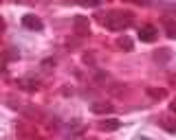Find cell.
Listing matches in <instances>:
<instances>
[{"label": "cell", "instance_id": "1", "mask_svg": "<svg viewBox=\"0 0 176 140\" xmlns=\"http://www.w3.org/2000/svg\"><path fill=\"white\" fill-rule=\"evenodd\" d=\"M22 24H24L26 29H42V22H40V20H38L35 16H24Z\"/></svg>", "mask_w": 176, "mask_h": 140}, {"label": "cell", "instance_id": "2", "mask_svg": "<svg viewBox=\"0 0 176 140\" xmlns=\"http://www.w3.org/2000/svg\"><path fill=\"white\" fill-rule=\"evenodd\" d=\"M141 37L145 42H150V40H154V29H152V26H145V29L141 31Z\"/></svg>", "mask_w": 176, "mask_h": 140}]
</instances>
